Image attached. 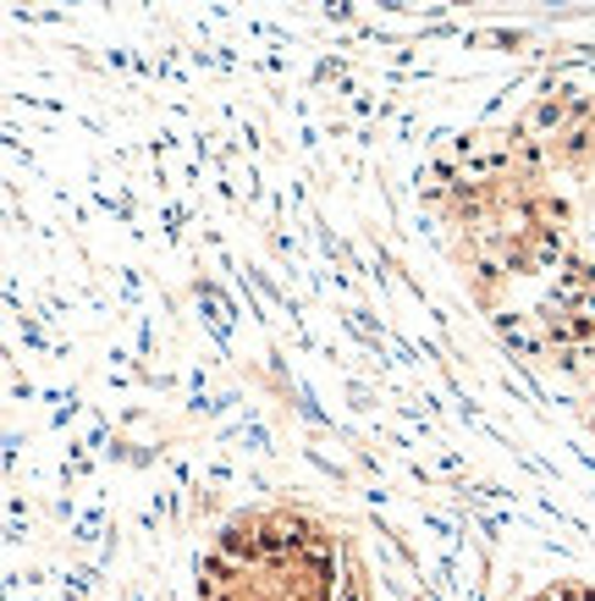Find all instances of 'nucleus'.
<instances>
[{
  "label": "nucleus",
  "instance_id": "1",
  "mask_svg": "<svg viewBox=\"0 0 595 601\" xmlns=\"http://www.w3.org/2000/svg\"><path fill=\"white\" fill-rule=\"evenodd\" d=\"M336 535L293 508L232 519L199 563V601H347Z\"/></svg>",
  "mask_w": 595,
  "mask_h": 601
},
{
  "label": "nucleus",
  "instance_id": "2",
  "mask_svg": "<svg viewBox=\"0 0 595 601\" xmlns=\"http://www.w3.org/2000/svg\"><path fill=\"white\" fill-rule=\"evenodd\" d=\"M530 277H557V282H579L585 299L563 293V299H541L530 314L535 320H552V325H591L595 331V266H563V271H513V282H530Z\"/></svg>",
  "mask_w": 595,
  "mask_h": 601
},
{
  "label": "nucleus",
  "instance_id": "3",
  "mask_svg": "<svg viewBox=\"0 0 595 601\" xmlns=\"http://www.w3.org/2000/svg\"><path fill=\"white\" fill-rule=\"evenodd\" d=\"M535 601H595V585H552V591H541Z\"/></svg>",
  "mask_w": 595,
  "mask_h": 601
}]
</instances>
